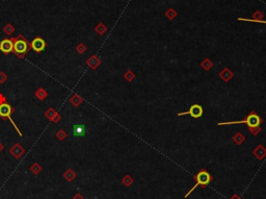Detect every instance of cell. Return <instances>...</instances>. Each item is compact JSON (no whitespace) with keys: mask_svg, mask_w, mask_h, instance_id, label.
<instances>
[{"mask_svg":"<svg viewBox=\"0 0 266 199\" xmlns=\"http://www.w3.org/2000/svg\"><path fill=\"white\" fill-rule=\"evenodd\" d=\"M13 41H14L13 52L19 59L22 60L29 52V50L31 49V46L28 41L22 35H19L18 38H13Z\"/></svg>","mask_w":266,"mask_h":199,"instance_id":"1","label":"cell"},{"mask_svg":"<svg viewBox=\"0 0 266 199\" xmlns=\"http://www.w3.org/2000/svg\"><path fill=\"white\" fill-rule=\"evenodd\" d=\"M194 181H196V184H194V186L192 187L191 189L189 190V192H187V194L185 195V198H187L188 196L190 195V194L192 193L194 190H196V188H197V187H202V188H206L207 186H208L209 184L212 181V179H213V177H212L210 175V173L209 172H207V170L205 169H201L199 172L196 174V176L194 177Z\"/></svg>","mask_w":266,"mask_h":199,"instance_id":"2","label":"cell"},{"mask_svg":"<svg viewBox=\"0 0 266 199\" xmlns=\"http://www.w3.org/2000/svg\"><path fill=\"white\" fill-rule=\"evenodd\" d=\"M241 123H245L248 126V128L253 127H258L261 123H262V119L260 118L259 115L255 113V112H251L245 119L240 121H231V122H219L217 125L219 126H224V125H233V124H241Z\"/></svg>","mask_w":266,"mask_h":199,"instance_id":"3","label":"cell"},{"mask_svg":"<svg viewBox=\"0 0 266 199\" xmlns=\"http://www.w3.org/2000/svg\"><path fill=\"white\" fill-rule=\"evenodd\" d=\"M184 115H190L192 118L197 119L203 115V108H202L200 104H192L187 112H183V113L178 114V117H181V116H184Z\"/></svg>","mask_w":266,"mask_h":199,"instance_id":"4","label":"cell"},{"mask_svg":"<svg viewBox=\"0 0 266 199\" xmlns=\"http://www.w3.org/2000/svg\"><path fill=\"white\" fill-rule=\"evenodd\" d=\"M14 49V41L12 39H4L0 42V50L4 53V54H8V53L13 52Z\"/></svg>","mask_w":266,"mask_h":199,"instance_id":"5","label":"cell"},{"mask_svg":"<svg viewBox=\"0 0 266 199\" xmlns=\"http://www.w3.org/2000/svg\"><path fill=\"white\" fill-rule=\"evenodd\" d=\"M30 46H31V49H33L35 52H41L45 49L46 42L41 37H36L35 39H33V41L30 43Z\"/></svg>","mask_w":266,"mask_h":199,"instance_id":"6","label":"cell"},{"mask_svg":"<svg viewBox=\"0 0 266 199\" xmlns=\"http://www.w3.org/2000/svg\"><path fill=\"white\" fill-rule=\"evenodd\" d=\"M24 151H25V149L22 147V145L20 144V143H16V144L9 149V152H11V154L13 155L15 159H19V157H21V155L24 153Z\"/></svg>","mask_w":266,"mask_h":199,"instance_id":"7","label":"cell"},{"mask_svg":"<svg viewBox=\"0 0 266 199\" xmlns=\"http://www.w3.org/2000/svg\"><path fill=\"white\" fill-rule=\"evenodd\" d=\"M100 64H101V60L98 57H96V55H93V57H91L86 60V65L92 70H96L100 66Z\"/></svg>","mask_w":266,"mask_h":199,"instance_id":"8","label":"cell"},{"mask_svg":"<svg viewBox=\"0 0 266 199\" xmlns=\"http://www.w3.org/2000/svg\"><path fill=\"white\" fill-rule=\"evenodd\" d=\"M73 133L75 137H83L85 135V127L82 124H76L73 128Z\"/></svg>","mask_w":266,"mask_h":199,"instance_id":"9","label":"cell"},{"mask_svg":"<svg viewBox=\"0 0 266 199\" xmlns=\"http://www.w3.org/2000/svg\"><path fill=\"white\" fill-rule=\"evenodd\" d=\"M254 154L258 157V160H262V159H264L265 155H266V149L263 146H261V145H260V146H258L255 149Z\"/></svg>","mask_w":266,"mask_h":199,"instance_id":"10","label":"cell"},{"mask_svg":"<svg viewBox=\"0 0 266 199\" xmlns=\"http://www.w3.org/2000/svg\"><path fill=\"white\" fill-rule=\"evenodd\" d=\"M70 103L72 104V105H74L75 108H77V106H79L80 104L82 103V101H83V99L81 98L78 94H74L72 97L70 98Z\"/></svg>","mask_w":266,"mask_h":199,"instance_id":"11","label":"cell"},{"mask_svg":"<svg viewBox=\"0 0 266 199\" xmlns=\"http://www.w3.org/2000/svg\"><path fill=\"white\" fill-rule=\"evenodd\" d=\"M35 97L36 98L39 99V100H45L46 98H47V96H48V93H47V91H46L45 89H43V88H40V89H38L35 91Z\"/></svg>","mask_w":266,"mask_h":199,"instance_id":"12","label":"cell"},{"mask_svg":"<svg viewBox=\"0 0 266 199\" xmlns=\"http://www.w3.org/2000/svg\"><path fill=\"white\" fill-rule=\"evenodd\" d=\"M63 178L67 181H73L76 178V173H75L72 169H68L67 171H65V173H63Z\"/></svg>","mask_w":266,"mask_h":199,"instance_id":"13","label":"cell"},{"mask_svg":"<svg viewBox=\"0 0 266 199\" xmlns=\"http://www.w3.org/2000/svg\"><path fill=\"white\" fill-rule=\"evenodd\" d=\"M56 113H57V112H56L53 108H49L47 111L45 112V117L47 118L49 121L52 122L53 119H54V117H55V115H56Z\"/></svg>","mask_w":266,"mask_h":199,"instance_id":"14","label":"cell"},{"mask_svg":"<svg viewBox=\"0 0 266 199\" xmlns=\"http://www.w3.org/2000/svg\"><path fill=\"white\" fill-rule=\"evenodd\" d=\"M42 169H43L42 166H41L39 163H33V164L30 166V171L32 172L35 175H38V174L42 171Z\"/></svg>","mask_w":266,"mask_h":199,"instance_id":"15","label":"cell"},{"mask_svg":"<svg viewBox=\"0 0 266 199\" xmlns=\"http://www.w3.org/2000/svg\"><path fill=\"white\" fill-rule=\"evenodd\" d=\"M122 183L125 184L126 187H130L131 184H133V179L130 175H125L124 176V178L122 179Z\"/></svg>","mask_w":266,"mask_h":199,"instance_id":"16","label":"cell"},{"mask_svg":"<svg viewBox=\"0 0 266 199\" xmlns=\"http://www.w3.org/2000/svg\"><path fill=\"white\" fill-rule=\"evenodd\" d=\"M67 137H68V133L66 132L63 129H59L57 132H56V138H57L59 141H63Z\"/></svg>","mask_w":266,"mask_h":199,"instance_id":"17","label":"cell"},{"mask_svg":"<svg viewBox=\"0 0 266 199\" xmlns=\"http://www.w3.org/2000/svg\"><path fill=\"white\" fill-rule=\"evenodd\" d=\"M243 140H244V138L242 137V135H241L240 132H238L237 135L234 137V141H235L236 144H241V143L243 142Z\"/></svg>","mask_w":266,"mask_h":199,"instance_id":"18","label":"cell"},{"mask_svg":"<svg viewBox=\"0 0 266 199\" xmlns=\"http://www.w3.org/2000/svg\"><path fill=\"white\" fill-rule=\"evenodd\" d=\"M96 30H97V33H98L99 35H103L104 31L106 30V28H105V26H104L103 24L101 23V24H99V25L96 27Z\"/></svg>","mask_w":266,"mask_h":199,"instance_id":"19","label":"cell"},{"mask_svg":"<svg viewBox=\"0 0 266 199\" xmlns=\"http://www.w3.org/2000/svg\"><path fill=\"white\" fill-rule=\"evenodd\" d=\"M4 31H5V33L7 36L12 35V33H14V27L11 25V24H7V25L5 26V28H4Z\"/></svg>","mask_w":266,"mask_h":199,"instance_id":"20","label":"cell"},{"mask_svg":"<svg viewBox=\"0 0 266 199\" xmlns=\"http://www.w3.org/2000/svg\"><path fill=\"white\" fill-rule=\"evenodd\" d=\"M76 50L78 51V53H80V54H82V53L85 52V50H86V47L83 45V44H79L76 47Z\"/></svg>","mask_w":266,"mask_h":199,"instance_id":"21","label":"cell"},{"mask_svg":"<svg viewBox=\"0 0 266 199\" xmlns=\"http://www.w3.org/2000/svg\"><path fill=\"white\" fill-rule=\"evenodd\" d=\"M7 79V75L4 72H0V84H4Z\"/></svg>","mask_w":266,"mask_h":199,"instance_id":"22","label":"cell"},{"mask_svg":"<svg viewBox=\"0 0 266 199\" xmlns=\"http://www.w3.org/2000/svg\"><path fill=\"white\" fill-rule=\"evenodd\" d=\"M60 119H62V117H60V115L58 113H56V115H55V117H54V119H53V121L52 122L53 123H58L60 121Z\"/></svg>","mask_w":266,"mask_h":199,"instance_id":"23","label":"cell"},{"mask_svg":"<svg viewBox=\"0 0 266 199\" xmlns=\"http://www.w3.org/2000/svg\"><path fill=\"white\" fill-rule=\"evenodd\" d=\"M239 20L251 21V22H258V23H264V24H266V21H261V20H248V19H242V18H239Z\"/></svg>","mask_w":266,"mask_h":199,"instance_id":"24","label":"cell"},{"mask_svg":"<svg viewBox=\"0 0 266 199\" xmlns=\"http://www.w3.org/2000/svg\"><path fill=\"white\" fill-rule=\"evenodd\" d=\"M250 130H251V132L253 133V135H257V132H259L260 130V128H259V126H258V127H253V128H250Z\"/></svg>","mask_w":266,"mask_h":199,"instance_id":"25","label":"cell"},{"mask_svg":"<svg viewBox=\"0 0 266 199\" xmlns=\"http://www.w3.org/2000/svg\"><path fill=\"white\" fill-rule=\"evenodd\" d=\"M125 77H126L127 79H128V81H131V79H132V77H133V74H132V72L128 71V72H127V73L125 74Z\"/></svg>","mask_w":266,"mask_h":199,"instance_id":"26","label":"cell"},{"mask_svg":"<svg viewBox=\"0 0 266 199\" xmlns=\"http://www.w3.org/2000/svg\"><path fill=\"white\" fill-rule=\"evenodd\" d=\"M6 102H7V101H6V98H5V97H4L3 94L0 93V104H2V103H6Z\"/></svg>","mask_w":266,"mask_h":199,"instance_id":"27","label":"cell"},{"mask_svg":"<svg viewBox=\"0 0 266 199\" xmlns=\"http://www.w3.org/2000/svg\"><path fill=\"white\" fill-rule=\"evenodd\" d=\"M73 199H83V196H82L80 193H77V194H75V196L73 197Z\"/></svg>","mask_w":266,"mask_h":199,"instance_id":"28","label":"cell"},{"mask_svg":"<svg viewBox=\"0 0 266 199\" xmlns=\"http://www.w3.org/2000/svg\"><path fill=\"white\" fill-rule=\"evenodd\" d=\"M4 149V146H3V144H2V143H0V152L2 151V150Z\"/></svg>","mask_w":266,"mask_h":199,"instance_id":"29","label":"cell"},{"mask_svg":"<svg viewBox=\"0 0 266 199\" xmlns=\"http://www.w3.org/2000/svg\"><path fill=\"white\" fill-rule=\"evenodd\" d=\"M231 199H241V198L239 197V196H237V195H234L233 197H232Z\"/></svg>","mask_w":266,"mask_h":199,"instance_id":"30","label":"cell"}]
</instances>
